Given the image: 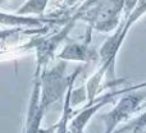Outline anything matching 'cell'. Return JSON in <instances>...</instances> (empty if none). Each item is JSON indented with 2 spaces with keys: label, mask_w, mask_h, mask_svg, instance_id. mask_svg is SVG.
<instances>
[{
  "label": "cell",
  "mask_w": 146,
  "mask_h": 133,
  "mask_svg": "<svg viewBox=\"0 0 146 133\" xmlns=\"http://www.w3.org/2000/svg\"><path fill=\"white\" fill-rule=\"evenodd\" d=\"M123 8L124 0H104L95 9L90 10L83 19H87L91 27L99 32H109L117 27Z\"/></svg>",
  "instance_id": "cell-4"
},
{
  "label": "cell",
  "mask_w": 146,
  "mask_h": 133,
  "mask_svg": "<svg viewBox=\"0 0 146 133\" xmlns=\"http://www.w3.org/2000/svg\"><path fill=\"white\" fill-rule=\"evenodd\" d=\"M49 0H27L19 9L17 10V15H25L30 17V14H33L36 17H42Z\"/></svg>",
  "instance_id": "cell-10"
},
{
  "label": "cell",
  "mask_w": 146,
  "mask_h": 133,
  "mask_svg": "<svg viewBox=\"0 0 146 133\" xmlns=\"http://www.w3.org/2000/svg\"><path fill=\"white\" fill-rule=\"evenodd\" d=\"M44 21L38 17H25L17 14H4L0 13V24L5 26H41Z\"/></svg>",
  "instance_id": "cell-9"
},
{
  "label": "cell",
  "mask_w": 146,
  "mask_h": 133,
  "mask_svg": "<svg viewBox=\"0 0 146 133\" xmlns=\"http://www.w3.org/2000/svg\"><path fill=\"white\" fill-rule=\"evenodd\" d=\"M58 58L64 62H88L96 59V53L88 46L87 42H71L63 48L58 54Z\"/></svg>",
  "instance_id": "cell-7"
},
{
  "label": "cell",
  "mask_w": 146,
  "mask_h": 133,
  "mask_svg": "<svg viewBox=\"0 0 146 133\" xmlns=\"http://www.w3.org/2000/svg\"><path fill=\"white\" fill-rule=\"evenodd\" d=\"M142 87H146V82H142V83H139L136 86H132V87H126V88H122V90H118V95H123L126 92H129V91H137L139 88H142Z\"/></svg>",
  "instance_id": "cell-13"
},
{
  "label": "cell",
  "mask_w": 146,
  "mask_h": 133,
  "mask_svg": "<svg viewBox=\"0 0 146 133\" xmlns=\"http://www.w3.org/2000/svg\"><path fill=\"white\" fill-rule=\"evenodd\" d=\"M22 31L23 30L21 27H15V28H10V30L0 31V40H3V38H7V37H10V36L18 35V33H21Z\"/></svg>",
  "instance_id": "cell-12"
},
{
  "label": "cell",
  "mask_w": 146,
  "mask_h": 133,
  "mask_svg": "<svg viewBox=\"0 0 146 133\" xmlns=\"http://www.w3.org/2000/svg\"><path fill=\"white\" fill-rule=\"evenodd\" d=\"M137 7L133 8L132 12L128 13L127 19L121 27L117 30V32L113 36L108 38L105 42L103 44V46L100 48L99 51V56H100V68L98 72H95V74L87 81L86 85V92H87V99L88 103L95 100V96L100 91V85L103 78L106 74L110 75V78H114V69H115V59L118 55L121 46L123 44L124 38H126L128 31L131 30L132 24L136 21H139L140 18L146 13V0H139V3H136Z\"/></svg>",
  "instance_id": "cell-1"
},
{
  "label": "cell",
  "mask_w": 146,
  "mask_h": 133,
  "mask_svg": "<svg viewBox=\"0 0 146 133\" xmlns=\"http://www.w3.org/2000/svg\"><path fill=\"white\" fill-rule=\"evenodd\" d=\"M146 129V110L142 114H140L137 118L127 123L123 128L115 129L114 133H126V132H132V133H142Z\"/></svg>",
  "instance_id": "cell-11"
},
{
  "label": "cell",
  "mask_w": 146,
  "mask_h": 133,
  "mask_svg": "<svg viewBox=\"0 0 146 133\" xmlns=\"http://www.w3.org/2000/svg\"><path fill=\"white\" fill-rule=\"evenodd\" d=\"M117 96H118V93H117V91H114V92H109V93H106V95L99 97L96 101L94 100L92 103L87 104V106H85L83 110L78 111L71 120H69V124H68L69 131L72 133H83L86 126H87L88 122L91 120L94 114L100 110L104 105H106V104H109L110 101H113V99L117 97Z\"/></svg>",
  "instance_id": "cell-6"
},
{
  "label": "cell",
  "mask_w": 146,
  "mask_h": 133,
  "mask_svg": "<svg viewBox=\"0 0 146 133\" xmlns=\"http://www.w3.org/2000/svg\"><path fill=\"white\" fill-rule=\"evenodd\" d=\"M82 67L77 68V70L72 73V75L67 77V62L60 60L53 68H42L40 73V105L42 110L48 111V109L54 103L59 101L66 96V92L69 87V83L81 73Z\"/></svg>",
  "instance_id": "cell-2"
},
{
  "label": "cell",
  "mask_w": 146,
  "mask_h": 133,
  "mask_svg": "<svg viewBox=\"0 0 146 133\" xmlns=\"http://www.w3.org/2000/svg\"><path fill=\"white\" fill-rule=\"evenodd\" d=\"M74 81L76 78L69 83V87L66 92V96H64V106H63V113L60 115V119L59 122L53 127V129L50 131L45 132V133H49V132H54V133H72L68 128V124H69V120L72 119V115H73V106L71 104V95H72V90L74 87Z\"/></svg>",
  "instance_id": "cell-8"
},
{
  "label": "cell",
  "mask_w": 146,
  "mask_h": 133,
  "mask_svg": "<svg viewBox=\"0 0 146 133\" xmlns=\"http://www.w3.org/2000/svg\"><path fill=\"white\" fill-rule=\"evenodd\" d=\"M7 1H9V0H0V7H1L3 4H5Z\"/></svg>",
  "instance_id": "cell-14"
},
{
  "label": "cell",
  "mask_w": 146,
  "mask_h": 133,
  "mask_svg": "<svg viewBox=\"0 0 146 133\" xmlns=\"http://www.w3.org/2000/svg\"><path fill=\"white\" fill-rule=\"evenodd\" d=\"M144 99L145 96L137 91L126 92V95L121 97L117 105L109 113L103 115L104 127H105L104 133H114L119 124L131 119V116L141 109Z\"/></svg>",
  "instance_id": "cell-3"
},
{
  "label": "cell",
  "mask_w": 146,
  "mask_h": 133,
  "mask_svg": "<svg viewBox=\"0 0 146 133\" xmlns=\"http://www.w3.org/2000/svg\"><path fill=\"white\" fill-rule=\"evenodd\" d=\"M40 73H41V70L36 69L23 133H40L41 132L40 126H41L44 115H45V111L42 110V108L40 105Z\"/></svg>",
  "instance_id": "cell-5"
}]
</instances>
